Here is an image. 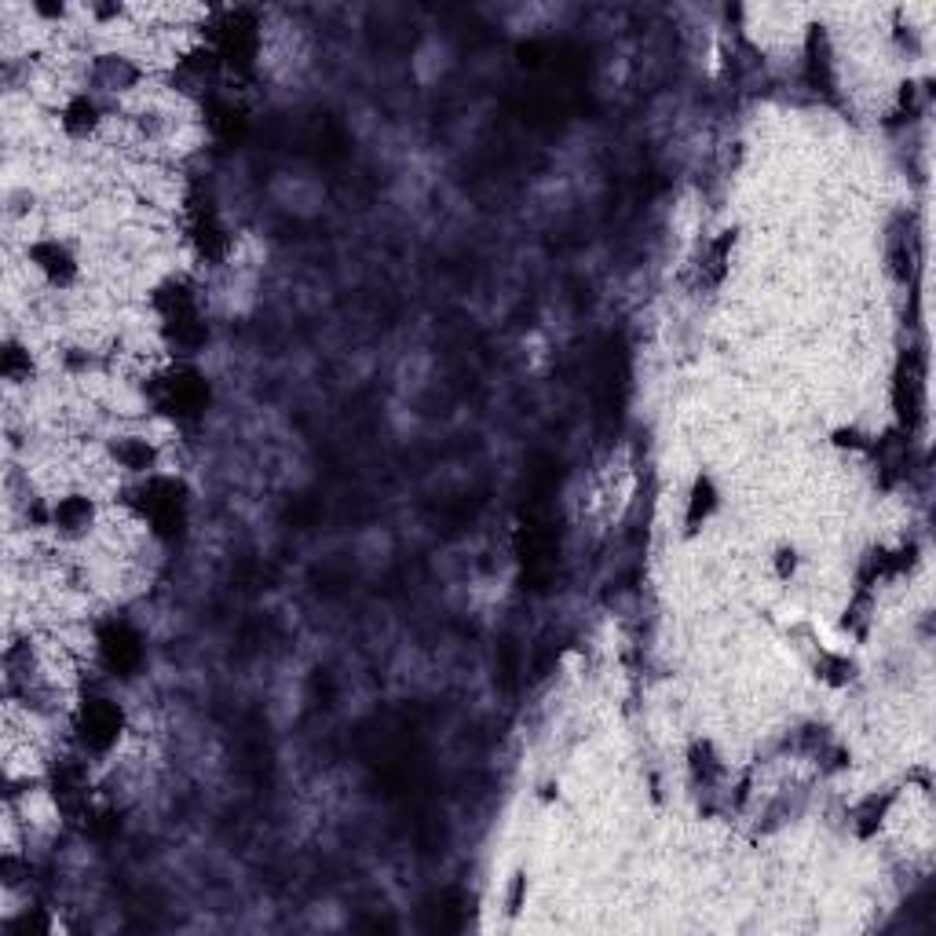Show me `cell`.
Returning a JSON list of instances; mask_svg holds the SVG:
<instances>
[{"mask_svg": "<svg viewBox=\"0 0 936 936\" xmlns=\"http://www.w3.org/2000/svg\"><path fill=\"white\" fill-rule=\"evenodd\" d=\"M713 509H717V487H713L710 476H699L692 483V494H688V512H684L688 531H699L702 523L713 516Z\"/></svg>", "mask_w": 936, "mask_h": 936, "instance_id": "1", "label": "cell"}]
</instances>
